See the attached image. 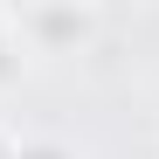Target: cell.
I'll use <instances>...</instances> for the list:
<instances>
[{
    "instance_id": "6da1fadb",
    "label": "cell",
    "mask_w": 159,
    "mask_h": 159,
    "mask_svg": "<svg viewBox=\"0 0 159 159\" xmlns=\"http://www.w3.org/2000/svg\"><path fill=\"white\" fill-rule=\"evenodd\" d=\"M14 28H21L28 56H83L104 35V7H90V0H28V7H14Z\"/></svg>"
},
{
    "instance_id": "7a4b0ae2",
    "label": "cell",
    "mask_w": 159,
    "mask_h": 159,
    "mask_svg": "<svg viewBox=\"0 0 159 159\" xmlns=\"http://www.w3.org/2000/svg\"><path fill=\"white\" fill-rule=\"evenodd\" d=\"M21 69H28V48H21L14 7H0V90H14V83H21Z\"/></svg>"
},
{
    "instance_id": "3957f363",
    "label": "cell",
    "mask_w": 159,
    "mask_h": 159,
    "mask_svg": "<svg viewBox=\"0 0 159 159\" xmlns=\"http://www.w3.org/2000/svg\"><path fill=\"white\" fill-rule=\"evenodd\" d=\"M7 159H76V152L56 139H35V145H7Z\"/></svg>"
}]
</instances>
